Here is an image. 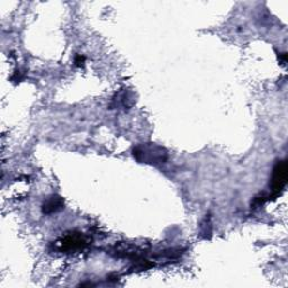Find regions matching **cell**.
I'll list each match as a JSON object with an SVG mask.
<instances>
[{"instance_id":"obj_1","label":"cell","mask_w":288,"mask_h":288,"mask_svg":"<svg viewBox=\"0 0 288 288\" xmlns=\"http://www.w3.org/2000/svg\"><path fill=\"white\" fill-rule=\"evenodd\" d=\"M133 157L141 164L161 165L168 159L166 149L154 143L138 144L133 149Z\"/></svg>"},{"instance_id":"obj_2","label":"cell","mask_w":288,"mask_h":288,"mask_svg":"<svg viewBox=\"0 0 288 288\" xmlns=\"http://www.w3.org/2000/svg\"><path fill=\"white\" fill-rule=\"evenodd\" d=\"M287 162L279 160L276 162L272 176V194L267 196V199H275L283 193L287 183Z\"/></svg>"},{"instance_id":"obj_3","label":"cell","mask_w":288,"mask_h":288,"mask_svg":"<svg viewBox=\"0 0 288 288\" xmlns=\"http://www.w3.org/2000/svg\"><path fill=\"white\" fill-rule=\"evenodd\" d=\"M63 199L60 196H51L46 202L44 203L43 207H42V212L44 214H53L55 212L60 211L63 208Z\"/></svg>"},{"instance_id":"obj_4","label":"cell","mask_w":288,"mask_h":288,"mask_svg":"<svg viewBox=\"0 0 288 288\" xmlns=\"http://www.w3.org/2000/svg\"><path fill=\"white\" fill-rule=\"evenodd\" d=\"M85 240L81 238V235H68L65 237V239L62 241V247H63L65 250H69V251H74V250L80 249L85 245Z\"/></svg>"},{"instance_id":"obj_5","label":"cell","mask_w":288,"mask_h":288,"mask_svg":"<svg viewBox=\"0 0 288 288\" xmlns=\"http://www.w3.org/2000/svg\"><path fill=\"white\" fill-rule=\"evenodd\" d=\"M76 64L78 65V67H81V65H83V62H85V58L81 57V55H78L77 58H76Z\"/></svg>"}]
</instances>
